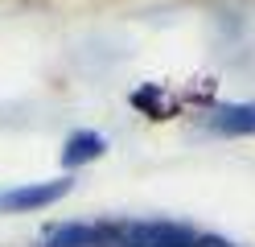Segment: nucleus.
<instances>
[{
    "label": "nucleus",
    "mask_w": 255,
    "mask_h": 247,
    "mask_svg": "<svg viewBox=\"0 0 255 247\" xmlns=\"http://www.w3.org/2000/svg\"><path fill=\"white\" fill-rule=\"evenodd\" d=\"M74 190V177H50V181H25V186H12V190H0V210L4 214H33L62 202Z\"/></svg>",
    "instance_id": "nucleus-1"
},
{
    "label": "nucleus",
    "mask_w": 255,
    "mask_h": 247,
    "mask_svg": "<svg viewBox=\"0 0 255 247\" xmlns=\"http://www.w3.org/2000/svg\"><path fill=\"white\" fill-rule=\"evenodd\" d=\"M132 247H198V231L173 219L132 223Z\"/></svg>",
    "instance_id": "nucleus-2"
},
{
    "label": "nucleus",
    "mask_w": 255,
    "mask_h": 247,
    "mask_svg": "<svg viewBox=\"0 0 255 247\" xmlns=\"http://www.w3.org/2000/svg\"><path fill=\"white\" fill-rule=\"evenodd\" d=\"M206 128L227 140L255 136V103H218L206 111Z\"/></svg>",
    "instance_id": "nucleus-3"
},
{
    "label": "nucleus",
    "mask_w": 255,
    "mask_h": 247,
    "mask_svg": "<svg viewBox=\"0 0 255 247\" xmlns=\"http://www.w3.org/2000/svg\"><path fill=\"white\" fill-rule=\"evenodd\" d=\"M107 153V136L103 132H91V128H78L66 136V144H62V165L74 173V169H83V165L91 161H99Z\"/></svg>",
    "instance_id": "nucleus-4"
},
{
    "label": "nucleus",
    "mask_w": 255,
    "mask_h": 247,
    "mask_svg": "<svg viewBox=\"0 0 255 247\" xmlns=\"http://www.w3.org/2000/svg\"><path fill=\"white\" fill-rule=\"evenodd\" d=\"M41 247H99V223H62L41 239Z\"/></svg>",
    "instance_id": "nucleus-5"
},
{
    "label": "nucleus",
    "mask_w": 255,
    "mask_h": 247,
    "mask_svg": "<svg viewBox=\"0 0 255 247\" xmlns=\"http://www.w3.org/2000/svg\"><path fill=\"white\" fill-rule=\"evenodd\" d=\"M198 247H235L227 235H198Z\"/></svg>",
    "instance_id": "nucleus-6"
}]
</instances>
